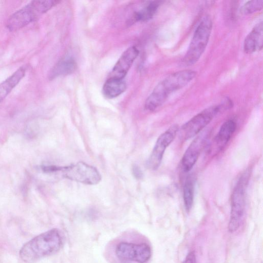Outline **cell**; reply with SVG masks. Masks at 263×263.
I'll return each mask as SVG.
<instances>
[{
    "label": "cell",
    "mask_w": 263,
    "mask_h": 263,
    "mask_svg": "<svg viewBox=\"0 0 263 263\" xmlns=\"http://www.w3.org/2000/svg\"><path fill=\"white\" fill-rule=\"evenodd\" d=\"M193 70H183L169 74L154 88L145 100L144 108L153 111L161 106L169 96L187 85L196 76Z\"/></svg>",
    "instance_id": "obj_1"
},
{
    "label": "cell",
    "mask_w": 263,
    "mask_h": 263,
    "mask_svg": "<svg viewBox=\"0 0 263 263\" xmlns=\"http://www.w3.org/2000/svg\"><path fill=\"white\" fill-rule=\"evenodd\" d=\"M63 244L60 231L53 229L42 233L26 243L20 251L21 259L32 262L58 252Z\"/></svg>",
    "instance_id": "obj_2"
},
{
    "label": "cell",
    "mask_w": 263,
    "mask_h": 263,
    "mask_svg": "<svg viewBox=\"0 0 263 263\" xmlns=\"http://www.w3.org/2000/svg\"><path fill=\"white\" fill-rule=\"evenodd\" d=\"M59 3L60 1L53 0L31 1L9 17L6 27L10 31L18 30L37 20Z\"/></svg>",
    "instance_id": "obj_3"
},
{
    "label": "cell",
    "mask_w": 263,
    "mask_h": 263,
    "mask_svg": "<svg viewBox=\"0 0 263 263\" xmlns=\"http://www.w3.org/2000/svg\"><path fill=\"white\" fill-rule=\"evenodd\" d=\"M212 26V21L209 16H205L199 24L183 59L184 65H194L199 60L209 42Z\"/></svg>",
    "instance_id": "obj_4"
},
{
    "label": "cell",
    "mask_w": 263,
    "mask_h": 263,
    "mask_svg": "<svg viewBox=\"0 0 263 263\" xmlns=\"http://www.w3.org/2000/svg\"><path fill=\"white\" fill-rule=\"evenodd\" d=\"M249 175L248 172H246L239 178L232 194L231 215L228 225V229L230 232H235L239 228L242 219Z\"/></svg>",
    "instance_id": "obj_5"
},
{
    "label": "cell",
    "mask_w": 263,
    "mask_h": 263,
    "mask_svg": "<svg viewBox=\"0 0 263 263\" xmlns=\"http://www.w3.org/2000/svg\"><path fill=\"white\" fill-rule=\"evenodd\" d=\"M221 104L206 108L194 116L180 129V136L185 140L191 139L199 134L221 110Z\"/></svg>",
    "instance_id": "obj_6"
},
{
    "label": "cell",
    "mask_w": 263,
    "mask_h": 263,
    "mask_svg": "<svg viewBox=\"0 0 263 263\" xmlns=\"http://www.w3.org/2000/svg\"><path fill=\"white\" fill-rule=\"evenodd\" d=\"M58 172L67 179L84 184H98L101 177L98 170L92 166L83 162H79L67 166H60Z\"/></svg>",
    "instance_id": "obj_7"
},
{
    "label": "cell",
    "mask_w": 263,
    "mask_h": 263,
    "mask_svg": "<svg viewBox=\"0 0 263 263\" xmlns=\"http://www.w3.org/2000/svg\"><path fill=\"white\" fill-rule=\"evenodd\" d=\"M117 257L122 261L145 263L151 258L152 252L146 243H133L122 242L116 248Z\"/></svg>",
    "instance_id": "obj_8"
},
{
    "label": "cell",
    "mask_w": 263,
    "mask_h": 263,
    "mask_svg": "<svg viewBox=\"0 0 263 263\" xmlns=\"http://www.w3.org/2000/svg\"><path fill=\"white\" fill-rule=\"evenodd\" d=\"M179 129L177 125H173L158 137L147 162L149 168H158L166 148L175 139Z\"/></svg>",
    "instance_id": "obj_9"
},
{
    "label": "cell",
    "mask_w": 263,
    "mask_h": 263,
    "mask_svg": "<svg viewBox=\"0 0 263 263\" xmlns=\"http://www.w3.org/2000/svg\"><path fill=\"white\" fill-rule=\"evenodd\" d=\"M210 135L208 130L201 132L191 143L184 153L181 160L182 167L188 172L194 166L202 150L205 146Z\"/></svg>",
    "instance_id": "obj_10"
},
{
    "label": "cell",
    "mask_w": 263,
    "mask_h": 263,
    "mask_svg": "<svg viewBox=\"0 0 263 263\" xmlns=\"http://www.w3.org/2000/svg\"><path fill=\"white\" fill-rule=\"evenodd\" d=\"M138 54L139 50L136 47L128 48L115 64L109 77L124 79Z\"/></svg>",
    "instance_id": "obj_11"
},
{
    "label": "cell",
    "mask_w": 263,
    "mask_h": 263,
    "mask_svg": "<svg viewBox=\"0 0 263 263\" xmlns=\"http://www.w3.org/2000/svg\"><path fill=\"white\" fill-rule=\"evenodd\" d=\"M263 43L262 22L257 23L246 37L243 43V50L246 53L251 54L261 50Z\"/></svg>",
    "instance_id": "obj_12"
},
{
    "label": "cell",
    "mask_w": 263,
    "mask_h": 263,
    "mask_svg": "<svg viewBox=\"0 0 263 263\" xmlns=\"http://www.w3.org/2000/svg\"><path fill=\"white\" fill-rule=\"evenodd\" d=\"M27 67L23 66L17 69L9 77L0 83V103L10 93L25 76Z\"/></svg>",
    "instance_id": "obj_13"
},
{
    "label": "cell",
    "mask_w": 263,
    "mask_h": 263,
    "mask_svg": "<svg viewBox=\"0 0 263 263\" xmlns=\"http://www.w3.org/2000/svg\"><path fill=\"white\" fill-rule=\"evenodd\" d=\"M76 67V62L72 57H65L52 68L49 74V79H53L59 76L70 74L75 71Z\"/></svg>",
    "instance_id": "obj_14"
},
{
    "label": "cell",
    "mask_w": 263,
    "mask_h": 263,
    "mask_svg": "<svg viewBox=\"0 0 263 263\" xmlns=\"http://www.w3.org/2000/svg\"><path fill=\"white\" fill-rule=\"evenodd\" d=\"M126 89V83L124 79L109 77L105 82L102 91L105 97L112 99L116 98Z\"/></svg>",
    "instance_id": "obj_15"
},
{
    "label": "cell",
    "mask_w": 263,
    "mask_h": 263,
    "mask_svg": "<svg viewBox=\"0 0 263 263\" xmlns=\"http://www.w3.org/2000/svg\"><path fill=\"white\" fill-rule=\"evenodd\" d=\"M236 128L235 121L230 119L224 122L215 138V143L219 150H221L227 144Z\"/></svg>",
    "instance_id": "obj_16"
},
{
    "label": "cell",
    "mask_w": 263,
    "mask_h": 263,
    "mask_svg": "<svg viewBox=\"0 0 263 263\" xmlns=\"http://www.w3.org/2000/svg\"><path fill=\"white\" fill-rule=\"evenodd\" d=\"M159 5L160 2L158 1L149 2L144 7L135 12L130 22L134 23L151 20L156 13Z\"/></svg>",
    "instance_id": "obj_17"
},
{
    "label": "cell",
    "mask_w": 263,
    "mask_h": 263,
    "mask_svg": "<svg viewBox=\"0 0 263 263\" xmlns=\"http://www.w3.org/2000/svg\"><path fill=\"white\" fill-rule=\"evenodd\" d=\"M194 179L193 176H189L184 182L183 190V197L184 206L187 211L192 208L194 194Z\"/></svg>",
    "instance_id": "obj_18"
},
{
    "label": "cell",
    "mask_w": 263,
    "mask_h": 263,
    "mask_svg": "<svg viewBox=\"0 0 263 263\" xmlns=\"http://www.w3.org/2000/svg\"><path fill=\"white\" fill-rule=\"evenodd\" d=\"M262 5V0L248 1L241 6L240 12L242 14H250L261 10Z\"/></svg>",
    "instance_id": "obj_19"
},
{
    "label": "cell",
    "mask_w": 263,
    "mask_h": 263,
    "mask_svg": "<svg viewBox=\"0 0 263 263\" xmlns=\"http://www.w3.org/2000/svg\"><path fill=\"white\" fill-rule=\"evenodd\" d=\"M133 174L134 177L138 179L142 178L143 173L140 168L137 165H134L132 169Z\"/></svg>",
    "instance_id": "obj_20"
},
{
    "label": "cell",
    "mask_w": 263,
    "mask_h": 263,
    "mask_svg": "<svg viewBox=\"0 0 263 263\" xmlns=\"http://www.w3.org/2000/svg\"><path fill=\"white\" fill-rule=\"evenodd\" d=\"M183 263H196L195 254L194 252H191L187 255Z\"/></svg>",
    "instance_id": "obj_21"
}]
</instances>
